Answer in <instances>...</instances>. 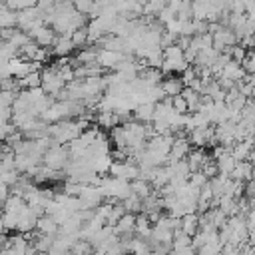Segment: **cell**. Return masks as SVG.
Returning a JSON list of instances; mask_svg holds the SVG:
<instances>
[{
    "label": "cell",
    "instance_id": "1",
    "mask_svg": "<svg viewBox=\"0 0 255 255\" xmlns=\"http://www.w3.org/2000/svg\"><path fill=\"white\" fill-rule=\"evenodd\" d=\"M70 159H72V157H70L68 147H64V145H60V143H52V145L46 149V153H44V157H42V163H44L46 167L54 169V171H60V169H66V167H68Z\"/></svg>",
    "mask_w": 255,
    "mask_h": 255
},
{
    "label": "cell",
    "instance_id": "2",
    "mask_svg": "<svg viewBox=\"0 0 255 255\" xmlns=\"http://www.w3.org/2000/svg\"><path fill=\"white\" fill-rule=\"evenodd\" d=\"M126 58H128V54H124V52L104 50V48L98 50V64H100L102 68H114V70H116Z\"/></svg>",
    "mask_w": 255,
    "mask_h": 255
},
{
    "label": "cell",
    "instance_id": "3",
    "mask_svg": "<svg viewBox=\"0 0 255 255\" xmlns=\"http://www.w3.org/2000/svg\"><path fill=\"white\" fill-rule=\"evenodd\" d=\"M38 46H42V48H48V46H52L54 44V40H56V34H54V28L50 26L48 28V24H44V26H40V28H36L34 32H30L28 34Z\"/></svg>",
    "mask_w": 255,
    "mask_h": 255
},
{
    "label": "cell",
    "instance_id": "4",
    "mask_svg": "<svg viewBox=\"0 0 255 255\" xmlns=\"http://www.w3.org/2000/svg\"><path fill=\"white\" fill-rule=\"evenodd\" d=\"M74 48L76 46H74V42H72L70 36H56V40L52 44V54L56 58H68Z\"/></svg>",
    "mask_w": 255,
    "mask_h": 255
},
{
    "label": "cell",
    "instance_id": "5",
    "mask_svg": "<svg viewBox=\"0 0 255 255\" xmlns=\"http://www.w3.org/2000/svg\"><path fill=\"white\" fill-rule=\"evenodd\" d=\"M161 90L167 98H175V96H181V92L185 90V84L181 78H175V76H169V78H163L161 80Z\"/></svg>",
    "mask_w": 255,
    "mask_h": 255
},
{
    "label": "cell",
    "instance_id": "6",
    "mask_svg": "<svg viewBox=\"0 0 255 255\" xmlns=\"http://www.w3.org/2000/svg\"><path fill=\"white\" fill-rule=\"evenodd\" d=\"M18 26V12L8 8L4 2L0 4V30H10Z\"/></svg>",
    "mask_w": 255,
    "mask_h": 255
},
{
    "label": "cell",
    "instance_id": "7",
    "mask_svg": "<svg viewBox=\"0 0 255 255\" xmlns=\"http://www.w3.org/2000/svg\"><path fill=\"white\" fill-rule=\"evenodd\" d=\"M36 231L42 233V235H50V237H54V235L60 231V225L56 223L54 217H50V215L44 213V215L38 219V223H36Z\"/></svg>",
    "mask_w": 255,
    "mask_h": 255
},
{
    "label": "cell",
    "instance_id": "8",
    "mask_svg": "<svg viewBox=\"0 0 255 255\" xmlns=\"http://www.w3.org/2000/svg\"><path fill=\"white\" fill-rule=\"evenodd\" d=\"M135 221H137V217H135L133 213H124V215L120 217V221L114 225L116 235H128V233L135 231Z\"/></svg>",
    "mask_w": 255,
    "mask_h": 255
},
{
    "label": "cell",
    "instance_id": "9",
    "mask_svg": "<svg viewBox=\"0 0 255 255\" xmlns=\"http://www.w3.org/2000/svg\"><path fill=\"white\" fill-rule=\"evenodd\" d=\"M153 114H155V104H137L133 108V118L139 124H149L153 122Z\"/></svg>",
    "mask_w": 255,
    "mask_h": 255
},
{
    "label": "cell",
    "instance_id": "10",
    "mask_svg": "<svg viewBox=\"0 0 255 255\" xmlns=\"http://www.w3.org/2000/svg\"><path fill=\"white\" fill-rule=\"evenodd\" d=\"M197 227H199V217L197 215H193V213H187V215H183L181 217V225H179V229L185 233V235H195V231H197Z\"/></svg>",
    "mask_w": 255,
    "mask_h": 255
},
{
    "label": "cell",
    "instance_id": "11",
    "mask_svg": "<svg viewBox=\"0 0 255 255\" xmlns=\"http://www.w3.org/2000/svg\"><path fill=\"white\" fill-rule=\"evenodd\" d=\"M74 8L80 12V14H94V8H96V0H72Z\"/></svg>",
    "mask_w": 255,
    "mask_h": 255
},
{
    "label": "cell",
    "instance_id": "12",
    "mask_svg": "<svg viewBox=\"0 0 255 255\" xmlns=\"http://www.w3.org/2000/svg\"><path fill=\"white\" fill-rule=\"evenodd\" d=\"M171 106H173V110H175L177 114H181V116H185V112H189L187 102L183 100V96H175V98H171Z\"/></svg>",
    "mask_w": 255,
    "mask_h": 255
}]
</instances>
